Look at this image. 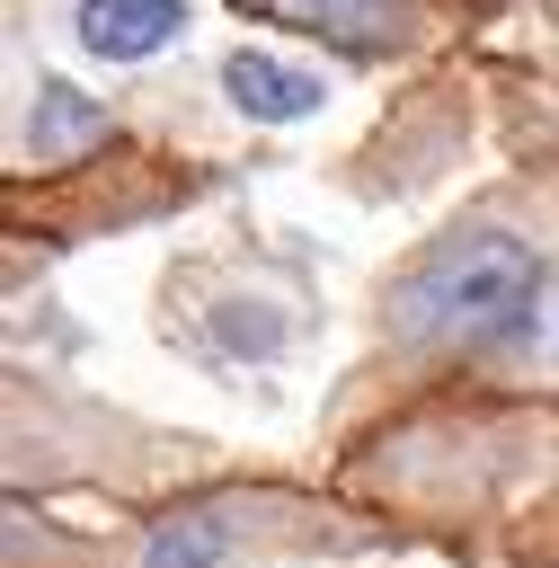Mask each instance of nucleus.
I'll return each instance as SVG.
<instances>
[{"mask_svg":"<svg viewBox=\"0 0 559 568\" xmlns=\"http://www.w3.org/2000/svg\"><path fill=\"white\" fill-rule=\"evenodd\" d=\"M222 550H231V524L222 515H177V524H151L142 568H213Z\"/></svg>","mask_w":559,"mask_h":568,"instance_id":"nucleus-5","label":"nucleus"},{"mask_svg":"<svg viewBox=\"0 0 559 568\" xmlns=\"http://www.w3.org/2000/svg\"><path fill=\"white\" fill-rule=\"evenodd\" d=\"M541 320V266L515 231H453L399 275V328L444 346H515Z\"/></svg>","mask_w":559,"mask_h":568,"instance_id":"nucleus-1","label":"nucleus"},{"mask_svg":"<svg viewBox=\"0 0 559 568\" xmlns=\"http://www.w3.org/2000/svg\"><path fill=\"white\" fill-rule=\"evenodd\" d=\"M89 142H106V106L80 98L71 80H44V89H35V115H27V151H35L44 169H62V160H80Z\"/></svg>","mask_w":559,"mask_h":568,"instance_id":"nucleus-4","label":"nucleus"},{"mask_svg":"<svg viewBox=\"0 0 559 568\" xmlns=\"http://www.w3.org/2000/svg\"><path fill=\"white\" fill-rule=\"evenodd\" d=\"M222 89H231V106L257 115V124H293V115H311V106L328 98L319 71H302V62H284V53H257V44H240V53L222 62Z\"/></svg>","mask_w":559,"mask_h":568,"instance_id":"nucleus-2","label":"nucleus"},{"mask_svg":"<svg viewBox=\"0 0 559 568\" xmlns=\"http://www.w3.org/2000/svg\"><path fill=\"white\" fill-rule=\"evenodd\" d=\"M240 9H266V18H293V27H337V36L390 27V0H240Z\"/></svg>","mask_w":559,"mask_h":568,"instance_id":"nucleus-6","label":"nucleus"},{"mask_svg":"<svg viewBox=\"0 0 559 568\" xmlns=\"http://www.w3.org/2000/svg\"><path fill=\"white\" fill-rule=\"evenodd\" d=\"M186 27V0H80V44L106 62H151Z\"/></svg>","mask_w":559,"mask_h":568,"instance_id":"nucleus-3","label":"nucleus"}]
</instances>
